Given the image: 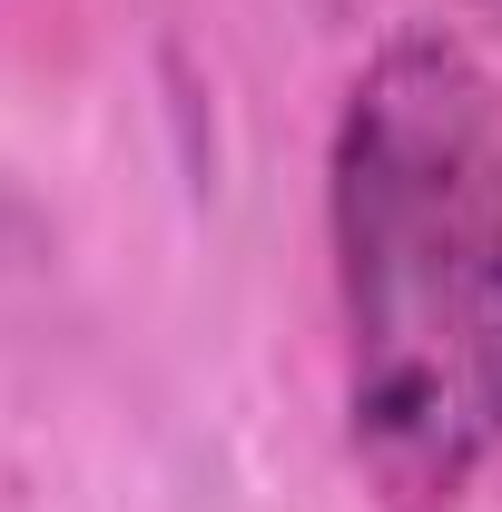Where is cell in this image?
<instances>
[{
	"label": "cell",
	"instance_id": "cell-1",
	"mask_svg": "<svg viewBox=\"0 0 502 512\" xmlns=\"http://www.w3.org/2000/svg\"><path fill=\"white\" fill-rule=\"evenodd\" d=\"M345 453L384 512H463L502 463V89L394 30L325 138Z\"/></svg>",
	"mask_w": 502,
	"mask_h": 512
},
{
	"label": "cell",
	"instance_id": "cell-2",
	"mask_svg": "<svg viewBox=\"0 0 502 512\" xmlns=\"http://www.w3.org/2000/svg\"><path fill=\"white\" fill-rule=\"evenodd\" d=\"M493 20H502V0H493Z\"/></svg>",
	"mask_w": 502,
	"mask_h": 512
}]
</instances>
